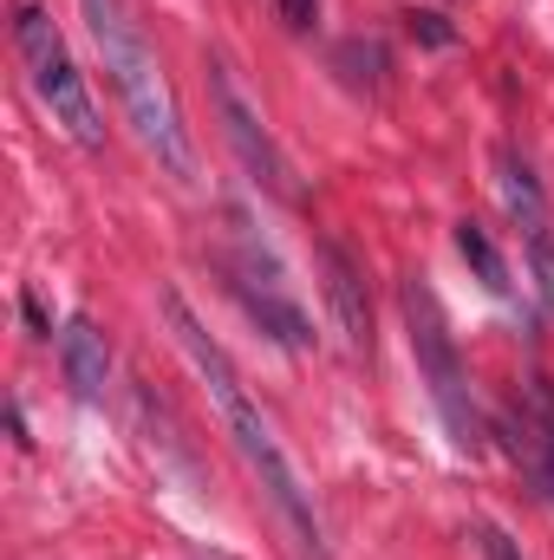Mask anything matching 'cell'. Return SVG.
<instances>
[{
	"mask_svg": "<svg viewBox=\"0 0 554 560\" xmlns=\"http://www.w3.org/2000/svg\"><path fill=\"white\" fill-rule=\"evenodd\" d=\"M163 319H170L176 346L189 352L196 378L209 385V398H216V411H222V430H229V443L242 450L249 476L262 482V495L275 502V515L287 522V535H293L300 560H333V555H326V528H320V509H313V489L300 482V469H293V463H287V450H280L275 423L262 418V405L249 398L242 372H235V365H229V352H222V346L203 332V319L189 313V300H183L176 287L163 293Z\"/></svg>",
	"mask_w": 554,
	"mask_h": 560,
	"instance_id": "cell-1",
	"label": "cell"
},
{
	"mask_svg": "<svg viewBox=\"0 0 554 560\" xmlns=\"http://www.w3.org/2000/svg\"><path fill=\"white\" fill-rule=\"evenodd\" d=\"M79 7H85V26H92V39H99L105 79H112V92H118L131 131H138L143 150H150L176 183H189V176H196V143H189L183 105H176V92H170V79H163L157 52H150V39H143L131 0H79Z\"/></svg>",
	"mask_w": 554,
	"mask_h": 560,
	"instance_id": "cell-2",
	"label": "cell"
},
{
	"mask_svg": "<svg viewBox=\"0 0 554 560\" xmlns=\"http://www.w3.org/2000/svg\"><path fill=\"white\" fill-rule=\"evenodd\" d=\"M399 306H405V332H412L417 378H424L437 418H443V430H450V443L470 450V456H483V443H489V418H483V398H476V385H470V365H463V352H457V339H450V319H443L430 280L405 275Z\"/></svg>",
	"mask_w": 554,
	"mask_h": 560,
	"instance_id": "cell-3",
	"label": "cell"
},
{
	"mask_svg": "<svg viewBox=\"0 0 554 560\" xmlns=\"http://www.w3.org/2000/svg\"><path fill=\"white\" fill-rule=\"evenodd\" d=\"M13 46H20V66L33 79L39 105L53 112V125H66V138L79 150H105L99 105H92V92H85V79H79V66H72V52H66V39H59L46 7H33V0L13 7Z\"/></svg>",
	"mask_w": 554,
	"mask_h": 560,
	"instance_id": "cell-4",
	"label": "cell"
},
{
	"mask_svg": "<svg viewBox=\"0 0 554 560\" xmlns=\"http://www.w3.org/2000/svg\"><path fill=\"white\" fill-rule=\"evenodd\" d=\"M216 268H222V287L242 300V313L275 339V346H313V319L300 313V300L287 293V280H280V261L262 248V235L249 229V215L235 209L229 215V242L216 248Z\"/></svg>",
	"mask_w": 554,
	"mask_h": 560,
	"instance_id": "cell-5",
	"label": "cell"
},
{
	"mask_svg": "<svg viewBox=\"0 0 554 560\" xmlns=\"http://www.w3.org/2000/svg\"><path fill=\"white\" fill-rule=\"evenodd\" d=\"M209 98H216V125H222V143L235 150V163H242V170H249L275 202H300V183H293L287 150L275 143L268 118L249 105V92L235 85V72H229L222 59H209Z\"/></svg>",
	"mask_w": 554,
	"mask_h": 560,
	"instance_id": "cell-6",
	"label": "cell"
},
{
	"mask_svg": "<svg viewBox=\"0 0 554 560\" xmlns=\"http://www.w3.org/2000/svg\"><path fill=\"white\" fill-rule=\"evenodd\" d=\"M496 183H503V202L522 229V255H529V275H535V293L542 306L554 313V209H549V189L542 176L529 170V156H516L509 143L496 150Z\"/></svg>",
	"mask_w": 554,
	"mask_h": 560,
	"instance_id": "cell-7",
	"label": "cell"
},
{
	"mask_svg": "<svg viewBox=\"0 0 554 560\" xmlns=\"http://www.w3.org/2000/svg\"><path fill=\"white\" fill-rule=\"evenodd\" d=\"M503 436H509L522 476L535 482V495L554 509V385L542 378V372L522 378V392L509 398V411H503Z\"/></svg>",
	"mask_w": 554,
	"mask_h": 560,
	"instance_id": "cell-8",
	"label": "cell"
},
{
	"mask_svg": "<svg viewBox=\"0 0 554 560\" xmlns=\"http://www.w3.org/2000/svg\"><path fill=\"white\" fill-rule=\"evenodd\" d=\"M313 268H320V293H326V306H333V326H339V339L353 346V352H372V293H366V268L346 255V242L339 235H320L313 242Z\"/></svg>",
	"mask_w": 554,
	"mask_h": 560,
	"instance_id": "cell-9",
	"label": "cell"
},
{
	"mask_svg": "<svg viewBox=\"0 0 554 560\" xmlns=\"http://www.w3.org/2000/svg\"><path fill=\"white\" fill-rule=\"evenodd\" d=\"M59 365H66V385H72V398H105V385H112V346H105V332L79 313V319H66V332H59Z\"/></svg>",
	"mask_w": 554,
	"mask_h": 560,
	"instance_id": "cell-10",
	"label": "cell"
},
{
	"mask_svg": "<svg viewBox=\"0 0 554 560\" xmlns=\"http://www.w3.org/2000/svg\"><path fill=\"white\" fill-rule=\"evenodd\" d=\"M457 248H463V261L476 268V280H483L489 293H509V261H503L496 235H489L476 215H463V222H457Z\"/></svg>",
	"mask_w": 554,
	"mask_h": 560,
	"instance_id": "cell-11",
	"label": "cell"
},
{
	"mask_svg": "<svg viewBox=\"0 0 554 560\" xmlns=\"http://www.w3.org/2000/svg\"><path fill=\"white\" fill-rule=\"evenodd\" d=\"M339 66H359L353 85H372V92L385 85V46H379V39H346V46H339Z\"/></svg>",
	"mask_w": 554,
	"mask_h": 560,
	"instance_id": "cell-12",
	"label": "cell"
},
{
	"mask_svg": "<svg viewBox=\"0 0 554 560\" xmlns=\"http://www.w3.org/2000/svg\"><path fill=\"white\" fill-rule=\"evenodd\" d=\"M476 548H483V560H522V548H516L496 522H476Z\"/></svg>",
	"mask_w": 554,
	"mask_h": 560,
	"instance_id": "cell-13",
	"label": "cell"
},
{
	"mask_svg": "<svg viewBox=\"0 0 554 560\" xmlns=\"http://www.w3.org/2000/svg\"><path fill=\"white\" fill-rule=\"evenodd\" d=\"M412 33H424L430 46H450V26H443L437 13H412Z\"/></svg>",
	"mask_w": 554,
	"mask_h": 560,
	"instance_id": "cell-14",
	"label": "cell"
},
{
	"mask_svg": "<svg viewBox=\"0 0 554 560\" xmlns=\"http://www.w3.org/2000/svg\"><path fill=\"white\" fill-rule=\"evenodd\" d=\"M280 13H287V26H313L320 20V0H280Z\"/></svg>",
	"mask_w": 554,
	"mask_h": 560,
	"instance_id": "cell-15",
	"label": "cell"
}]
</instances>
